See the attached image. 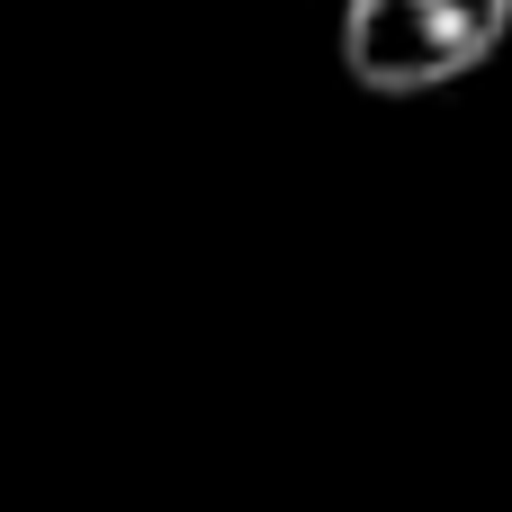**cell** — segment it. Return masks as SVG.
<instances>
[{
  "instance_id": "obj_1",
  "label": "cell",
  "mask_w": 512,
  "mask_h": 512,
  "mask_svg": "<svg viewBox=\"0 0 512 512\" xmlns=\"http://www.w3.org/2000/svg\"><path fill=\"white\" fill-rule=\"evenodd\" d=\"M512 36V0H342V72L378 99H423L486 72Z\"/></svg>"
}]
</instances>
